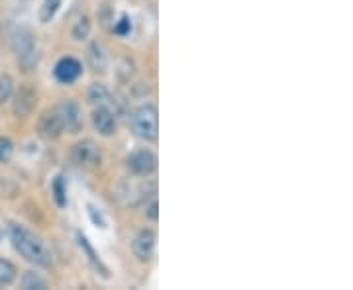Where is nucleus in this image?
Segmentation results:
<instances>
[{
    "mask_svg": "<svg viewBox=\"0 0 353 290\" xmlns=\"http://www.w3.org/2000/svg\"><path fill=\"white\" fill-rule=\"evenodd\" d=\"M57 110L61 114V120H63V130L69 132V134H77L81 128H83V112L79 108L77 102L73 100H65L63 104L57 106Z\"/></svg>",
    "mask_w": 353,
    "mask_h": 290,
    "instance_id": "nucleus-6",
    "label": "nucleus"
},
{
    "mask_svg": "<svg viewBox=\"0 0 353 290\" xmlns=\"http://www.w3.org/2000/svg\"><path fill=\"white\" fill-rule=\"evenodd\" d=\"M61 6V0H43V8H42V20L43 22H49L56 12Z\"/></svg>",
    "mask_w": 353,
    "mask_h": 290,
    "instance_id": "nucleus-21",
    "label": "nucleus"
},
{
    "mask_svg": "<svg viewBox=\"0 0 353 290\" xmlns=\"http://www.w3.org/2000/svg\"><path fill=\"white\" fill-rule=\"evenodd\" d=\"M157 237L151 230H141L132 241V251L140 261H149L156 253Z\"/></svg>",
    "mask_w": 353,
    "mask_h": 290,
    "instance_id": "nucleus-7",
    "label": "nucleus"
},
{
    "mask_svg": "<svg viewBox=\"0 0 353 290\" xmlns=\"http://www.w3.org/2000/svg\"><path fill=\"white\" fill-rule=\"evenodd\" d=\"M40 132H42L43 138L56 139L59 138L65 130H63V120H61V114L57 108L47 110L40 120Z\"/></svg>",
    "mask_w": 353,
    "mask_h": 290,
    "instance_id": "nucleus-10",
    "label": "nucleus"
},
{
    "mask_svg": "<svg viewBox=\"0 0 353 290\" xmlns=\"http://www.w3.org/2000/svg\"><path fill=\"white\" fill-rule=\"evenodd\" d=\"M10 241L14 249L26 259V261L34 263L38 267H49L51 265V253L45 247L42 239L38 235H34L29 230L22 228V226H10Z\"/></svg>",
    "mask_w": 353,
    "mask_h": 290,
    "instance_id": "nucleus-1",
    "label": "nucleus"
},
{
    "mask_svg": "<svg viewBox=\"0 0 353 290\" xmlns=\"http://www.w3.org/2000/svg\"><path fill=\"white\" fill-rule=\"evenodd\" d=\"M12 93H14V83H12V79H10L8 75H2V77H0V102L8 100V98L12 97Z\"/></svg>",
    "mask_w": 353,
    "mask_h": 290,
    "instance_id": "nucleus-20",
    "label": "nucleus"
},
{
    "mask_svg": "<svg viewBox=\"0 0 353 290\" xmlns=\"http://www.w3.org/2000/svg\"><path fill=\"white\" fill-rule=\"evenodd\" d=\"M86 59H88V65L97 73H104L108 67V53L104 49V45L99 42L90 43L88 49H86Z\"/></svg>",
    "mask_w": 353,
    "mask_h": 290,
    "instance_id": "nucleus-12",
    "label": "nucleus"
},
{
    "mask_svg": "<svg viewBox=\"0 0 353 290\" xmlns=\"http://www.w3.org/2000/svg\"><path fill=\"white\" fill-rule=\"evenodd\" d=\"M79 245H81V249L86 253V259H88V263L97 269V271H100L104 276H108V269L102 265V261H100L99 257H97V253H95V249L90 247V243H88V239H86L85 235H79Z\"/></svg>",
    "mask_w": 353,
    "mask_h": 290,
    "instance_id": "nucleus-14",
    "label": "nucleus"
},
{
    "mask_svg": "<svg viewBox=\"0 0 353 290\" xmlns=\"http://www.w3.org/2000/svg\"><path fill=\"white\" fill-rule=\"evenodd\" d=\"M56 79L59 83H65V84H71L75 83L79 77H81V73H83V67H81V63L75 59V57H63V59H59L56 65Z\"/></svg>",
    "mask_w": 353,
    "mask_h": 290,
    "instance_id": "nucleus-8",
    "label": "nucleus"
},
{
    "mask_svg": "<svg viewBox=\"0 0 353 290\" xmlns=\"http://www.w3.org/2000/svg\"><path fill=\"white\" fill-rule=\"evenodd\" d=\"M16 278V267L10 261L0 259V287L12 285Z\"/></svg>",
    "mask_w": 353,
    "mask_h": 290,
    "instance_id": "nucleus-16",
    "label": "nucleus"
},
{
    "mask_svg": "<svg viewBox=\"0 0 353 290\" xmlns=\"http://www.w3.org/2000/svg\"><path fill=\"white\" fill-rule=\"evenodd\" d=\"M127 169L138 177H151L157 171V157L147 149L132 153L127 157Z\"/></svg>",
    "mask_w": 353,
    "mask_h": 290,
    "instance_id": "nucleus-5",
    "label": "nucleus"
},
{
    "mask_svg": "<svg viewBox=\"0 0 353 290\" xmlns=\"http://www.w3.org/2000/svg\"><path fill=\"white\" fill-rule=\"evenodd\" d=\"M88 34H90V22H88V18H81L77 24H75V28H73V40H77V42H81V40H85L88 38Z\"/></svg>",
    "mask_w": 353,
    "mask_h": 290,
    "instance_id": "nucleus-18",
    "label": "nucleus"
},
{
    "mask_svg": "<svg viewBox=\"0 0 353 290\" xmlns=\"http://www.w3.org/2000/svg\"><path fill=\"white\" fill-rule=\"evenodd\" d=\"M71 159H73L75 165L85 167V169H95V167L100 165L102 155H100L99 145L93 139H83V141L75 143V147L71 152Z\"/></svg>",
    "mask_w": 353,
    "mask_h": 290,
    "instance_id": "nucleus-4",
    "label": "nucleus"
},
{
    "mask_svg": "<svg viewBox=\"0 0 353 290\" xmlns=\"http://www.w3.org/2000/svg\"><path fill=\"white\" fill-rule=\"evenodd\" d=\"M51 191H53V198H56L57 206H67V189H65V180H63V177H57V179L53 180Z\"/></svg>",
    "mask_w": 353,
    "mask_h": 290,
    "instance_id": "nucleus-15",
    "label": "nucleus"
},
{
    "mask_svg": "<svg viewBox=\"0 0 353 290\" xmlns=\"http://www.w3.org/2000/svg\"><path fill=\"white\" fill-rule=\"evenodd\" d=\"M0 237H2V232H0Z\"/></svg>",
    "mask_w": 353,
    "mask_h": 290,
    "instance_id": "nucleus-24",
    "label": "nucleus"
},
{
    "mask_svg": "<svg viewBox=\"0 0 353 290\" xmlns=\"http://www.w3.org/2000/svg\"><path fill=\"white\" fill-rule=\"evenodd\" d=\"M88 100H90L95 106H106V108H108V104L112 102V95H110V90H108L104 84L95 83L88 88Z\"/></svg>",
    "mask_w": 353,
    "mask_h": 290,
    "instance_id": "nucleus-13",
    "label": "nucleus"
},
{
    "mask_svg": "<svg viewBox=\"0 0 353 290\" xmlns=\"http://www.w3.org/2000/svg\"><path fill=\"white\" fill-rule=\"evenodd\" d=\"M145 214H147L149 220H157V218H159V214H157V200H151V202H149V206L145 208Z\"/></svg>",
    "mask_w": 353,
    "mask_h": 290,
    "instance_id": "nucleus-23",
    "label": "nucleus"
},
{
    "mask_svg": "<svg viewBox=\"0 0 353 290\" xmlns=\"http://www.w3.org/2000/svg\"><path fill=\"white\" fill-rule=\"evenodd\" d=\"M22 289L45 290L47 289V285H45V280H43L40 275H36V273H26V275L22 276Z\"/></svg>",
    "mask_w": 353,
    "mask_h": 290,
    "instance_id": "nucleus-17",
    "label": "nucleus"
},
{
    "mask_svg": "<svg viewBox=\"0 0 353 290\" xmlns=\"http://www.w3.org/2000/svg\"><path fill=\"white\" fill-rule=\"evenodd\" d=\"M132 130L140 139L156 141L159 134V120H157V108L151 104H143L132 112Z\"/></svg>",
    "mask_w": 353,
    "mask_h": 290,
    "instance_id": "nucleus-2",
    "label": "nucleus"
},
{
    "mask_svg": "<svg viewBox=\"0 0 353 290\" xmlns=\"http://www.w3.org/2000/svg\"><path fill=\"white\" fill-rule=\"evenodd\" d=\"M14 155V143L8 138L0 136V163H8Z\"/></svg>",
    "mask_w": 353,
    "mask_h": 290,
    "instance_id": "nucleus-19",
    "label": "nucleus"
},
{
    "mask_svg": "<svg viewBox=\"0 0 353 290\" xmlns=\"http://www.w3.org/2000/svg\"><path fill=\"white\" fill-rule=\"evenodd\" d=\"M12 47H14L22 69L26 73L36 69V65H38V47H36V42H34V36L29 34L28 29H16L12 34Z\"/></svg>",
    "mask_w": 353,
    "mask_h": 290,
    "instance_id": "nucleus-3",
    "label": "nucleus"
},
{
    "mask_svg": "<svg viewBox=\"0 0 353 290\" xmlns=\"http://www.w3.org/2000/svg\"><path fill=\"white\" fill-rule=\"evenodd\" d=\"M34 106H36V90L29 84H24L18 90V95H16L14 114L18 118H24V116H28L29 112L34 110Z\"/></svg>",
    "mask_w": 353,
    "mask_h": 290,
    "instance_id": "nucleus-11",
    "label": "nucleus"
},
{
    "mask_svg": "<svg viewBox=\"0 0 353 290\" xmlns=\"http://www.w3.org/2000/svg\"><path fill=\"white\" fill-rule=\"evenodd\" d=\"M93 125H95V130L99 132L100 136H104V138L114 136V132H116V116H114V112L110 108H106V106H99L95 110V114H93Z\"/></svg>",
    "mask_w": 353,
    "mask_h": 290,
    "instance_id": "nucleus-9",
    "label": "nucleus"
},
{
    "mask_svg": "<svg viewBox=\"0 0 353 290\" xmlns=\"http://www.w3.org/2000/svg\"><path fill=\"white\" fill-rule=\"evenodd\" d=\"M130 29H132V20H130L127 16H122V18H120V22L114 26V32H116L118 36H126Z\"/></svg>",
    "mask_w": 353,
    "mask_h": 290,
    "instance_id": "nucleus-22",
    "label": "nucleus"
}]
</instances>
